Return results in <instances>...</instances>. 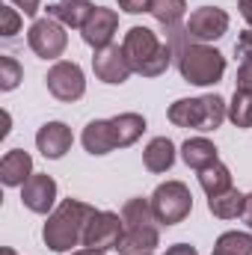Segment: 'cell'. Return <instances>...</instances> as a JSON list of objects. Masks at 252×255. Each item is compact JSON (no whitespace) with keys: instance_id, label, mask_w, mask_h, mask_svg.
<instances>
[{"instance_id":"9a60e30c","label":"cell","mask_w":252,"mask_h":255,"mask_svg":"<svg viewBox=\"0 0 252 255\" xmlns=\"http://www.w3.org/2000/svg\"><path fill=\"white\" fill-rule=\"evenodd\" d=\"M33 175V157L24 148H12L0 160V181L6 187H24Z\"/></svg>"},{"instance_id":"f1b7e54d","label":"cell","mask_w":252,"mask_h":255,"mask_svg":"<svg viewBox=\"0 0 252 255\" xmlns=\"http://www.w3.org/2000/svg\"><path fill=\"white\" fill-rule=\"evenodd\" d=\"M119 9L127 15H142V12H151V0H119Z\"/></svg>"},{"instance_id":"7a4b0ae2","label":"cell","mask_w":252,"mask_h":255,"mask_svg":"<svg viewBox=\"0 0 252 255\" xmlns=\"http://www.w3.org/2000/svg\"><path fill=\"white\" fill-rule=\"evenodd\" d=\"M95 208L80 202V199H63L51 214H48V223L42 229V241L48 250L54 253H71L74 247L83 244V232H86V223L92 220Z\"/></svg>"},{"instance_id":"1f68e13d","label":"cell","mask_w":252,"mask_h":255,"mask_svg":"<svg viewBox=\"0 0 252 255\" xmlns=\"http://www.w3.org/2000/svg\"><path fill=\"white\" fill-rule=\"evenodd\" d=\"M238 9H241L244 21L250 24V30H252V0H238Z\"/></svg>"},{"instance_id":"4dcf8cb0","label":"cell","mask_w":252,"mask_h":255,"mask_svg":"<svg viewBox=\"0 0 252 255\" xmlns=\"http://www.w3.org/2000/svg\"><path fill=\"white\" fill-rule=\"evenodd\" d=\"M163 255H199V253H196V247H190V244H175V247H169Z\"/></svg>"},{"instance_id":"d6986e66","label":"cell","mask_w":252,"mask_h":255,"mask_svg":"<svg viewBox=\"0 0 252 255\" xmlns=\"http://www.w3.org/2000/svg\"><path fill=\"white\" fill-rule=\"evenodd\" d=\"M181 160L187 163L190 169L199 172V169L217 163V160H220V151H217V145H214L211 139H205V136H190L187 142L181 145Z\"/></svg>"},{"instance_id":"7c38bea8","label":"cell","mask_w":252,"mask_h":255,"mask_svg":"<svg viewBox=\"0 0 252 255\" xmlns=\"http://www.w3.org/2000/svg\"><path fill=\"white\" fill-rule=\"evenodd\" d=\"M116 30H119V15H116V9L95 6V12H92V15H89V21L83 24L80 36H83V42H86L89 48L104 51V48H110V45H113Z\"/></svg>"},{"instance_id":"ffe728a7","label":"cell","mask_w":252,"mask_h":255,"mask_svg":"<svg viewBox=\"0 0 252 255\" xmlns=\"http://www.w3.org/2000/svg\"><path fill=\"white\" fill-rule=\"evenodd\" d=\"M110 125H113V136H116V148L133 145L145 133V119L139 113H119L110 119Z\"/></svg>"},{"instance_id":"484cf974","label":"cell","mask_w":252,"mask_h":255,"mask_svg":"<svg viewBox=\"0 0 252 255\" xmlns=\"http://www.w3.org/2000/svg\"><path fill=\"white\" fill-rule=\"evenodd\" d=\"M229 119L235 128H252V92L250 89H235L232 104H229Z\"/></svg>"},{"instance_id":"e0dca14e","label":"cell","mask_w":252,"mask_h":255,"mask_svg":"<svg viewBox=\"0 0 252 255\" xmlns=\"http://www.w3.org/2000/svg\"><path fill=\"white\" fill-rule=\"evenodd\" d=\"M92 12H95V6L89 0H57L48 6V15L57 18L63 27H71V30H83V24L89 21Z\"/></svg>"},{"instance_id":"9c48e42d","label":"cell","mask_w":252,"mask_h":255,"mask_svg":"<svg viewBox=\"0 0 252 255\" xmlns=\"http://www.w3.org/2000/svg\"><path fill=\"white\" fill-rule=\"evenodd\" d=\"M45 83H48V92H51L57 101H65V104L83 98V92H86L83 68L77 63H68V60H57V63L51 65Z\"/></svg>"},{"instance_id":"ac0fdd59","label":"cell","mask_w":252,"mask_h":255,"mask_svg":"<svg viewBox=\"0 0 252 255\" xmlns=\"http://www.w3.org/2000/svg\"><path fill=\"white\" fill-rule=\"evenodd\" d=\"M142 163H145V169L154 172V175L169 172L172 163H175V145H172V139H169V136H154V139L145 145V151H142Z\"/></svg>"},{"instance_id":"ba28073f","label":"cell","mask_w":252,"mask_h":255,"mask_svg":"<svg viewBox=\"0 0 252 255\" xmlns=\"http://www.w3.org/2000/svg\"><path fill=\"white\" fill-rule=\"evenodd\" d=\"M125 235V220L122 214H113V211H95L92 220L86 223V232H83V247L86 250H116L119 241Z\"/></svg>"},{"instance_id":"836d02e7","label":"cell","mask_w":252,"mask_h":255,"mask_svg":"<svg viewBox=\"0 0 252 255\" xmlns=\"http://www.w3.org/2000/svg\"><path fill=\"white\" fill-rule=\"evenodd\" d=\"M71 255H104L101 250H77V253H71Z\"/></svg>"},{"instance_id":"f546056e","label":"cell","mask_w":252,"mask_h":255,"mask_svg":"<svg viewBox=\"0 0 252 255\" xmlns=\"http://www.w3.org/2000/svg\"><path fill=\"white\" fill-rule=\"evenodd\" d=\"M12 3H15L18 12H24V15H30V18L42 9V0H12Z\"/></svg>"},{"instance_id":"5b68a950","label":"cell","mask_w":252,"mask_h":255,"mask_svg":"<svg viewBox=\"0 0 252 255\" xmlns=\"http://www.w3.org/2000/svg\"><path fill=\"white\" fill-rule=\"evenodd\" d=\"M169 122L175 128H193V130H217L229 119V104L220 95H202V98H178L169 107Z\"/></svg>"},{"instance_id":"2e32d148","label":"cell","mask_w":252,"mask_h":255,"mask_svg":"<svg viewBox=\"0 0 252 255\" xmlns=\"http://www.w3.org/2000/svg\"><path fill=\"white\" fill-rule=\"evenodd\" d=\"M80 142H83V148H86L89 154H95V157L110 154V151L116 148V136H113V125H110V119H92L89 125L83 128Z\"/></svg>"},{"instance_id":"7402d4cb","label":"cell","mask_w":252,"mask_h":255,"mask_svg":"<svg viewBox=\"0 0 252 255\" xmlns=\"http://www.w3.org/2000/svg\"><path fill=\"white\" fill-rule=\"evenodd\" d=\"M199 184L208 196H220V193L232 190V169L226 163H211L205 169H199Z\"/></svg>"},{"instance_id":"4316f807","label":"cell","mask_w":252,"mask_h":255,"mask_svg":"<svg viewBox=\"0 0 252 255\" xmlns=\"http://www.w3.org/2000/svg\"><path fill=\"white\" fill-rule=\"evenodd\" d=\"M21 80H24V68L18 65V60L0 57V89L3 92H12V89H18Z\"/></svg>"},{"instance_id":"5bb4252c","label":"cell","mask_w":252,"mask_h":255,"mask_svg":"<svg viewBox=\"0 0 252 255\" xmlns=\"http://www.w3.org/2000/svg\"><path fill=\"white\" fill-rule=\"evenodd\" d=\"M74 136H71V128L65 122H45L36 133V148L48 157V160H60L65 157V151L71 148Z\"/></svg>"},{"instance_id":"277c9868","label":"cell","mask_w":252,"mask_h":255,"mask_svg":"<svg viewBox=\"0 0 252 255\" xmlns=\"http://www.w3.org/2000/svg\"><path fill=\"white\" fill-rule=\"evenodd\" d=\"M122 48H125V57L130 63V68L136 74H142V77H160L169 68V63L175 60L169 42L163 45L157 39V33L148 30V27H130L125 33Z\"/></svg>"},{"instance_id":"6da1fadb","label":"cell","mask_w":252,"mask_h":255,"mask_svg":"<svg viewBox=\"0 0 252 255\" xmlns=\"http://www.w3.org/2000/svg\"><path fill=\"white\" fill-rule=\"evenodd\" d=\"M166 42H169L175 65H178V71H181V77L187 83H193V86H214V83L223 80V74H226V57L217 48L193 42L184 27L169 30Z\"/></svg>"},{"instance_id":"83f0119b","label":"cell","mask_w":252,"mask_h":255,"mask_svg":"<svg viewBox=\"0 0 252 255\" xmlns=\"http://www.w3.org/2000/svg\"><path fill=\"white\" fill-rule=\"evenodd\" d=\"M0 15H3V39H12L18 30H21V12L18 9H12V6H3L0 9Z\"/></svg>"},{"instance_id":"cb8c5ba5","label":"cell","mask_w":252,"mask_h":255,"mask_svg":"<svg viewBox=\"0 0 252 255\" xmlns=\"http://www.w3.org/2000/svg\"><path fill=\"white\" fill-rule=\"evenodd\" d=\"M235 54L241 57V65H238V89H250L252 92V30H244L238 36Z\"/></svg>"},{"instance_id":"8fae6325","label":"cell","mask_w":252,"mask_h":255,"mask_svg":"<svg viewBox=\"0 0 252 255\" xmlns=\"http://www.w3.org/2000/svg\"><path fill=\"white\" fill-rule=\"evenodd\" d=\"M92 71L101 83H110V86H122L127 77L133 74V68L125 57V48L122 45H110L104 51H95L92 57Z\"/></svg>"},{"instance_id":"603a6c76","label":"cell","mask_w":252,"mask_h":255,"mask_svg":"<svg viewBox=\"0 0 252 255\" xmlns=\"http://www.w3.org/2000/svg\"><path fill=\"white\" fill-rule=\"evenodd\" d=\"M187 12V3L184 0H151V15L154 21L169 33L175 27H181V18Z\"/></svg>"},{"instance_id":"d4e9b609","label":"cell","mask_w":252,"mask_h":255,"mask_svg":"<svg viewBox=\"0 0 252 255\" xmlns=\"http://www.w3.org/2000/svg\"><path fill=\"white\" fill-rule=\"evenodd\" d=\"M214 255H252L250 232H223L214 244Z\"/></svg>"},{"instance_id":"e575fe53","label":"cell","mask_w":252,"mask_h":255,"mask_svg":"<svg viewBox=\"0 0 252 255\" xmlns=\"http://www.w3.org/2000/svg\"><path fill=\"white\" fill-rule=\"evenodd\" d=\"M0 255H18V253H15V250H9V247H3V250H0Z\"/></svg>"},{"instance_id":"3957f363","label":"cell","mask_w":252,"mask_h":255,"mask_svg":"<svg viewBox=\"0 0 252 255\" xmlns=\"http://www.w3.org/2000/svg\"><path fill=\"white\" fill-rule=\"evenodd\" d=\"M125 235L119 241V255H154L160 247V223L151 211V199H127L122 205Z\"/></svg>"},{"instance_id":"52a82bcc","label":"cell","mask_w":252,"mask_h":255,"mask_svg":"<svg viewBox=\"0 0 252 255\" xmlns=\"http://www.w3.org/2000/svg\"><path fill=\"white\" fill-rule=\"evenodd\" d=\"M27 45L42 60H60L68 48V33L57 18H36L27 30Z\"/></svg>"},{"instance_id":"d6a6232c","label":"cell","mask_w":252,"mask_h":255,"mask_svg":"<svg viewBox=\"0 0 252 255\" xmlns=\"http://www.w3.org/2000/svg\"><path fill=\"white\" fill-rule=\"evenodd\" d=\"M241 220L250 226V232H252V193H247V208H244V217Z\"/></svg>"},{"instance_id":"4fadbf2b","label":"cell","mask_w":252,"mask_h":255,"mask_svg":"<svg viewBox=\"0 0 252 255\" xmlns=\"http://www.w3.org/2000/svg\"><path fill=\"white\" fill-rule=\"evenodd\" d=\"M21 202L33 214H51L57 205V181L45 172H33L30 181L21 187Z\"/></svg>"},{"instance_id":"8992f818","label":"cell","mask_w":252,"mask_h":255,"mask_svg":"<svg viewBox=\"0 0 252 255\" xmlns=\"http://www.w3.org/2000/svg\"><path fill=\"white\" fill-rule=\"evenodd\" d=\"M151 211L160 226H178L193 211V193L181 181H166L151 193Z\"/></svg>"},{"instance_id":"44dd1931","label":"cell","mask_w":252,"mask_h":255,"mask_svg":"<svg viewBox=\"0 0 252 255\" xmlns=\"http://www.w3.org/2000/svg\"><path fill=\"white\" fill-rule=\"evenodd\" d=\"M244 208H247V193L235 190V187L220 196H208V211L220 220H238L244 217Z\"/></svg>"},{"instance_id":"30bf717a","label":"cell","mask_w":252,"mask_h":255,"mask_svg":"<svg viewBox=\"0 0 252 255\" xmlns=\"http://www.w3.org/2000/svg\"><path fill=\"white\" fill-rule=\"evenodd\" d=\"M184 30H187V36L193 42L211 45V42H217L229 33V12L220 9V6H199L196 12H190Z\"/></svg>"}]
</instances>
